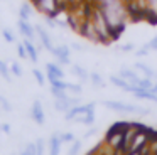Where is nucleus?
I'll return each instance as SVG.
<instances>
[{
  "mask_svg": "<svg viewBox=\"0 0 157 155\" xmlns=\"http://www.w3.org/2000/svg\"><path fill=\"white\" fill-rule=\"evenodd\" d=\"M103 106H106L108 110H113L117 113H137V115H147L149 110H144L140 106L135 104H128V103H122V101H115V100H105Z\"/></svg>",
  "mask_w": 157,
  "mask_h": 155,
  "instance_id": "obj_1",
  "label": "nucleus"
},
{
  "mask_svg": "<svg viewBox=\"0 0 157 155\" xmlns=\"http://www.w3.org/2000/svg\"><path fill=\"white\" fill-rule=\"evenodd\" d=\"M93 111H95V104H93V103L86 104V106H73L71 110L66 113V120H68V121L75 120L76 121V118L83 116V115H86V113H93Z\"/></svg>",
  "mask_w": 157,
  "mask_h": 155,
  "instance_id": "obj_2",
  "label": "nucleus"
},
{
  "mask_svg": "<svg viewBox=\"0 0 157 155\" xmlns=\"http://www.w3.org/2000/svg\"><path fill=\"white\" fill-rule=\"evenodd\" d=\"M17 25H19V30H21V34L25 37V39H31V40L36 39V34H37V32H36V27H32L31 24H29V20L19 19Z\"/></svg>",
  "mask_w": 157,
  "mask_h": 155,
  "instance_id": "obj_3",
  "label": "nucleus"
},
{
  "mask_svg": "<svg viewBox=\"0 0 157 155\" xmlns=\"http://www.w3.org/2000/svg\"><path fill=\"white\" fill-rule=\"evenodd\" d=\"M31 116H32V120H34L37 125H44L46 115H44V110H42V104H41V101H39V100H36L34 104H32Z\"/></svg>",
  "mask_w": 157,
  "mask_h": 155,
  "instance_id": "obj_4",
  "label": "nucleus"
},
{
  "mask_svg": "<svg viewBox=\"0 0 157 155\" xmlns=\"http://www.w3.org/2000/svg\"><path fill=\"white\" fill-rule=\"evenodd\" d=\"M36 32H37L39 39H41V42H42V47L48 49L49 52H52V51H54V46H52L51 36L48 34V30H44V27H42V25H36Z\"/></svg>",
  "mask_w": 157,
  "mask_h": 155,
  "instance_id": "obj_5",
  "label": "nucleus"
},
{
  "mask_svg": "<svg viewBox=\"0 0 157 155\" xmlns=\"http://www.w3.org/2000/svg\"><path fill=\"white\" fill-rule=\"evenodd\" d=\"M51 54L61 64H69V47L68 46H58V47H54V51H52Z\"/></svg>",
  "mask_w": 157,
  "mask_h": 155,
  "instance_id": "obj_6",
  "label": "nucleus"
},
{
  "mask_svg": "<svg viewBox=\"0 0 157 155\" xmlns=\"http://www.w3.org/2000/svg\"><path fill=\"white\" fill-rule=\"evenodd\" d=\"M46 71H48V79L49 81L51 79H63V78H64V71L54 62H49L48 66H46Z\"/></svg>",
  "mask_w": 157,
  "mask_h": 155,
  "instance_id": "obj_7",
  "label": "nucleus"
},
{
  "mask_svg": "<svg viewBox=\"0 0 157 155\" xmlns=\"http://www.w3.org/2000/svg\"><path fill=\"white\" fill-rule=\"evenodd\" d=\"M133 96L139 98V100H149V101L157 103V93H154L152 89H142V88H139V89L133 93Z\"/></svg>",
  "mask_w": 157,
  "mask_h": 155,
  "instance_id": "obj_8",
  "label": "nucleus"
},
{
  "mask_svg": "<svg viewBox=\"0 0 157 155\" xmlns=\"http://www.w3.org/2000/svg\"><path fill=\"white\" fill-rule=\"evenodd\" d=\"M24 46H25V49H27V56H29V59H31L32 62H37V59H39V52H37V47L34 46V40L25 39V40H24Z\"/></svg>",
  "mask_w": 157,
  "mask_h": 155,
  "instance_id": "obj_9",
  "label": "nucleus"
},
{
  "mask_svg": "<svg viewBox=\"0 0 157 155\" xmlns=\"http://www.w3.org/2000/svg\"><path fill=\"white\" fill-rule=\"evenodd\" d=\"M73 108V103H71V100H56L54 101V110L56 111H59V113H68L69 110Z\"/></svg>",
  "mask_w": 157,
  "mask_h": 155,
  "instance_id": "obj_10",
  "label": "nucleus"
},
{
  "mask_svg": "<svg viewBox=\"0 0 157 155\" xmlns=\"http://www.w3.org/2000/svg\"><path fill=\"white\" fill-rule=\"evenodd\" d=\"M61 143L58 135H52L51 140H49V155H59V150H61Z\"/></svg>",
  "mask_w": 157,
  "mask_h": 155,
  "instance_id": "obj_11",
  "label": "nucleus"
},
{
  "mask_svg": "<svg viewBox=\"0 0 157 155\" xmlns=\"http://www.w3.org/2000/svg\"><path fill=\"white\" fill-rule=\"evenodd\" d=\"M118 76H122L123 79H127L128 81V83H135L137 79H139V76H137L135 74V71H132V69H127V67H122V69H120V74Z\"/></svg>",
  "mask_w": 157,
  "mask_h": 155,
  "instance_id": "obj_12",
  "label": "nucleus"
},
{
  "mask_svg": "<svg viewBox=\"0 0 157 155\" xmlns=\"http://www.w3.org/2000/svg\"><path fill=\"white\" fill-rule=\"evenodd\" d=\"M71 71H73V73H75L76 76L79 78V79L83 81V83L90 79V74L86 73V69H85V67H81V66H78V64H73V66H71Z\"/></svg>",
  "mask_w": 157,
  "mask_h": 155,
  "instance_id": "obj_13",
  "label": "nucleus"
},
{
  "mask_svg": "<svg viewBox=\"0 0 157 155\" xmlns=\"http://www.w3.org/2000/svg\"><path fill=\"white\" fill-rule=\"evenodd\" d=\"M135 69H137V71H140V73H144L147 78H154V76L157 74L155 71L152 69V67H149L147 64H144V62H137V64H135Z\"/></svg>",
  "mask_w": 157,
  "mask_h": 155,
  "instance_id": "obj_14",
  "label": "nucleus"
},
{
  "mask_svg": "<svg viewBox=\"0 0 157 155\" xmlns=\"http://www.w3.org/2000/svg\"><path fill=\"white\" fill-rule=\"evenodd\" d=\"M32 17V7L29 3H24L19 10V19H24V20H29Z\"/></svg>",
  "mask_w": 157,
  "mask_h": 155,
  "instance_id": "obj_15",
  "label": "nucleus"
},
{
  "mask_svg": "<svg viewBox=\"0 0 157 155\" xmlns=\"http://www.w3.org/2000/svg\"><path fill=\"white\" fill-rule=\"evenodd\" d=\"M51 93L54 96V100H68V94H66V89H61V88H56V86H51Z\"/></svg>",
  "mask_w": 157,
  "mask_h": 155,
  "instance_id": "obj_16",
  "label": "nucleus"
},
{
  "mask_svg": "<svg viewBox=\"0 0 157 155\" xmlns=\"http://www.w3.org/2000/svg\"><path fill=\"white\" fill-rule=\"evenodd\" d=\"M0 76L4 78L5 81H9V83H10V67L7 66V64L4 62V61H0Z\"/></svg>",
  "mask_w": 157,
  "mask_h": 155,
  "instance_id": "obj_17",
  "label": "nucleus"
},
{
  "mask_svg": "<svg viewBox=\"0 0 157 155\" xmlns=\"http://www.w3.org/2000/svg\"><path fill=\"white\" fill-rule=\"evenodd\" d=\"M76 121H79V123H83V125H88V127H91V125L95 123V115H93V113H86V115H83V116L76 118Z\"/></svg>",
  "mask_w": 157,
  "mask_h": 155,
  "instance_id": "obj_18",
  "label": "nucleus"
},
{
  "mask_svg": "<svg viewBox=\"0 0 157 155\" xmlns=\"http://www.w3.org/2000/svg\"><path fill=\"white\" fill-rule=\"evenodd\" d=\"M79 150H81V142H79V140H75V142L71 143V147H69V150H68V155H78Z\"/></svg>",
  "mask_w": 157,
  "mask_h": 155,
  "instance_id": "obj_19",
  "label": "nucleus"
},
{
  "mask_svg": "<svg viewBox=\"0 0 157 155\" xmlns=\"http://www.w3.org/2000/svg\"><path fill=\"white\" fill-rule=\"evenodd\" d=\"M90 79H91L93 86H105V83H103L101 76H100L98 73H91V74H90Z\"/></svg>",
  "mask_w": 157,
  "mask_h": 155,
  "instance_id": "obj_20",
  "label": "nucleus"
},
{
  "mask_svg": "<svg viewBox=\"0 0 157 155\" xmlns=\"http://www.w3.org/2000/svg\"><path fill=\"white\" fill-rule=\"evenodd\" d=\"M149 51H152V49L149 47V44H145V46H142L140 49H137L133 54H135L137 57H145V56H149Z\"/></svg>",
  "mask_w": 157,
  "mask_h": 155,
  "instance_id": "obj_21",
  "label": "nucleus"
},
{
  "mask_svg": "<svg viewBox=\"0 0 157 155\" xmlns=\"http://www.w3.org/2000/svg\"><path fill=\"white\" fill-rule=\"evenodd\" d=\"M49 83H51V86L61 88V89H68L69 88V83H66V81H63V79H51Z\"/></svg>",
  "mask_w": 157,
  "mask_h": 155,
  "instance_id": "obj_22",
  "label": "nucleus"
},
{
  "mask_svg": "<svg viewBox=\"0 0 157 155\" xmlns=\"http://www.w3.org/2000/svg\"><path fill=\"white\" fill-rule=\"evenodd\" d=\"M58 137H59V140L64 143V142H69V143H73L75 142V135L73 133H58Z\"/></svg>",
  "mask_w": 157,
  "mask_h": 155,
  "instance_id": "obj_23",
  "label": "nucleus"
},
{
  "mask_svg": "<svg viewBox=\"0 0 157 155\" xmlns=\"http://www.w3.org/2000/svg\"><path fill=\"white\" fill-rule=\"evenodd\" d=\"M2 36H4V39L7 40V42H15V37H14V34H12L9 29H2Z\"/></svg>",
  "mask_w": 157,
  "mask_h": 155,
  "instance_id": "obj_24",
  "label": "nucleus"
},
{
  "mask_svg": "<svg viewBox=\"0 0 157 155\" xmlns=\"http://www.w3.org/2000/svg\"><path fill=\"white\" fill-rule=\"evenodd\" d=\"M32 74H34L36 81H37V83H39V84H41V86H42V84H44V74H42V73H41V71H39V69H32Z\"/></svg>",
  "mask_w": 157,
  "mask_h": 155,
  "instance_id": "obj_25",
  "label": "nucleus"
},
{
  "mask_svg": "<svg viewBox=\"0 0 157 155\" xmlns=\"http://www.w3.org/2000/svg\"><path fill=\"white\" fill-rule=\"evenodd\" d=\"M10 71H12V74H15V76H22V67L19 66L17 62L10 64Z\"/></svg>",
  "mask_w": 157,
  "mask_h": 155,
  "instance_id": "obj_26",
  "label": "nucleus"
},
{
  "mask_svg": "<svg viewBox=\"0 0 157 155\" xmlns=\"http://www.w3.org/2000/svg\"><path fill=\"white\" fill-rule=\"evenodd\" d=\"M17 52H19V56H21L22 59H25V57H29V56H27V49H25L24 42H22V44H19V46H17Z\"/></svg>",
  "mask_w": 157,
  "mask_h": 155,
  "instance_id": "obj_27",
  "label": "nucleus"
},
{
  "mask_svg": "<svg viewBox=\"0 0 157 155\" xmlns=\"http://www.w3.org/2000/svg\"><path fill=\"white\" fill-rule=\"evenodd\" d=\"M25 152H27L29 155H37V145H36V143H27Z\"/></svg>",
  "mask_w": 157,
  "mask_h": 155,
  "instance_id": "obj_28",
  "label": "nucleus"
},
{
  "mask_svg": "<svg viewBox=\"0 0 157 155\" xmlns=\"http://www.w3.org/2000/svg\"><path fill=\"white\" fill-rule=\"evenodd\" d=\"M0 104H2V108H4L5 111H12V106H10V103H9V101L5 100L4 96H0Z\"/></svg>",
  "mask_w": 157,
  "mask_h": 155,
  "instance_id": "obj_29",
  "label": "nucleus"
},
{
  "mask_svg": "<svg viewBox=\"0 0 157 155\" xmlns=\"http://www.w3.org/2000/svg\"><path fill=\"white\" fill-rule=\"evenodd\" d=\"M36 145H37V155H42V152H44V140L39 138V140L36 142Z\"/></svg>",
  "mask_w": 157,
  "mask_h": 155,
  "instance_id": "obj_30",
  "label": "nucleus"
},
{
  "mask_svg": "<svg viewBox=\"0 0 157 155\" xmlns=\"http://www.w3.org/2000/svg\"><path fill=\"white\" fill-rule=\"evenodd\" d=\"M69 91H75V93H81V86L79 84H73V83H69V88H68Z\"/></svg>",
  "mask_w": 157,
  "mask_h": 155,
  "instance_id": "obj_31",
  "label": "nucleus"
},
{
  "mask_svg": "<svg viewBox=\"0 0 157 155\" xmlns=\"http://www.w3.org/2000/svg\"><path fill=\"white\" fill-rule=\"evenodd\" d=\"M120 51H122V52H130V51H133V44H123V46L120 47Z\"/></svg>",
  "mask_w": 157,
  "mask_h": 155,
  "instance_id": "obj_32",
  "label": "nucleus"
},
{
  "mask_svg": "<svg viewBox=\"0 0 157 155\" xmlns=\"http://www.w3.org/2000/svg\"><path fill=\"white\" fill-rule=\"evenodd\" d=\"M149 47H150V49H154V51H157V37H154V39L149 42Z\"/></svg>",
  "mask_w": 157,
  "mask_h": 155,
  "instance_id": "obj_33",
  "label": "nucleus"
},
{
  "mask_svg": "<svg viewBox=\"0 0 157 155\" xmlns=\"http://www.w3.org/2000/svg\"><path fill=\"white\" fill-rule=\"evenodd\" d=\"M96 133V128H91V130H88V131H86V133H85V137H83V138H88V137H91V135H95Z\"/></svg>",
  "mask_w": 157,
  "mask_h": 155,
  "instance_id": "obj_34",
  "label": "nucleus"
},
{
  "mask_svg": "<svg viewBox=\"0 0 157 155\" xmlns=\"http://www.w3.org/2000/svg\"><path fill=\"white\" fill-rule=\"evenodd\" d=\"M0 128H2V130H4V131H5V133H10V125H7V123H4V125H2V127H0Z\"/></svg>",
  "mask_w": 157,
  "mask_h": 155,
  "instance_id": "obj_35",
  "label": "nucleus"
},
{
  "mask_svg": "<svg viewBox=\"0 0 157 155\" xmlns=\"http://www.w3.org/2000/svg\"><path fill=\"white\" fill-rule=\"evenodd\" d=\"M73 49L75 51H85V47H83L81 44H73Z\"/></svg>",
  "mask_w": 157,
  "mask_h": 155,
  "instance_id": "obj_36",
  "label": "nucleus"
},
{
  "mask_svg": "<svg viewBox=\"0 0 157 155\" xmlns=\"http://www.w3.org/2000/svg\"><path fill=\"white\" fill-rule=\"evenodd\" d=\"M152 91H154V93H157V83H155V84H154V88H152Z\"/></svg>",
  "mask_w": 157,
  "mask_h": 155,
  "instance_id": "obj_37",
  "label": "nucleus"
},
{
  "mask_svg": "<svg viewBox=\"0 0 157 155\" xmlns=\"http://www.w3.org/2000/svg\"><path fill=\"white\" fill-rule=\"evenodd\" d=\"M155 76H157V74H155Z\"/></svg>",
  "mask_w": 157,
  "mask_h": 155,
  "instance_id": "obj_38",
  "label": "nucleus"
}]
</instances>
